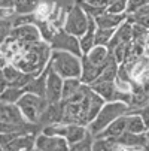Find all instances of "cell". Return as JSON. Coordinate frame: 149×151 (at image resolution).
Returning a JSON list of instances; mask_svg holds the SVG:
<instances>
[{
	"mask_svg": "<svg viewBox=\"0 0 149 151\" xmlns=\"http://www.w3.org/2000/svg\"><path fill=\"white\" fill-rule=\"evenodd\" d=\"M49 66L51 69L58 73L63 79L67 78H81L82 72V60L79 55L67 52V51H51L49 57Z\"/></svg>",
	"mask_w": 149,
	"mask_h": 151,
	"instance_id": "obj_1",
	"label": "cell"
},
{
	"mask_svg": "<svg viewBox=\"0 0 149 151\" xmlns=\"http://www.w3.org/2000/svg\"><path fill=\"white\" fill-rule=\"evenodd\" d=\"M128 111H130V106L124 102H106L100 109V112L96 115V118L88 124L90 133L93 136L98 135L112 121H115L116 118H119L125 114H128Z\"/></svg>",
	"mask_w": 149,
	"mask_h": 151,
	"instance_id": "obj_2",
	"label": "cell"
},
{
	"mask_svg": "<svg viewBox=\"0 0 149 151\" xmlns=\"http://www.w3.org/2000/svg\"><path fill=\"white\" fill-rule=\"evenodd\" d=\"M18 108L23 117L30 121V123H37L42 111L46 108L48 105V100L45 97H40V96H36L33 93H27L24 91V94L19 97V100L16 102Z\"/></svg>",
	"mask_w": 149,
	"mask_h": 151,
	"instance_id": "obj_3",
	"label": "cell"
},
{
	"mask_svg": "<svg viewBox=\"0 0 149 151\" xmlns=\"http://www.w3.org/2000/svg\"><path fill=\"white\" fill-rule=\"evenodd\" d=\"M88 23H90V17L83 12V9L76 3L72 8H69L67 15H66V21H64V29L67 33L81 37L88 29Z\"/></svg>",
	"mask_w": 149,
	"mask_h": 151,
	"instance_id": "obj_4",
	"label": "cell"
},
{
	"mask_svg": "<svg viewBox=\"0 0 149 151\" xmlns=\"http://www.w3.org/2000/svg\"><path fill=\"white\" fill-rule=\"evenodd\" d=\"M51 50H57V51H67L72 54H76L79 57H82V51H81V44H79V37L67 33L64 29H60L55 32L52 40H51Z\"/></svg>",
	"mask_w": 149,
	"mask_h": 151,
	"instance_id": "obj_5",
	"label": "cell"
},
{
	"mask_svg": "<svg viewBox=\"0 0 149 151\" xmlns=\"http://www.w3.org/2000/svg\"><path fill=\"white\" fill-rule=\"evenodd\" d=\"M34 148L39 151H69V142L64 136H51L45 133H37Z\"/></svg>",
	"mask_w": 149,
	"mask_h": 151,
	"instance_id": "obj_6",
	"label": "cell"
},
{
	"mask_svg": "<svg viewBox=\"0 0 149 151\" xmlns=\"http://www.w3.org/2000/svg\"><path fill=\"white\" fill-rule=\"evenodd\" d=\"M9 36L21 44H34V42L42 40L40 32L36 24H21L12 27Z\"/></svg>",
	"mask_w": 149,
	"mask_h": 151,
	"instance_id": "obj_7",
	"label": "cell"
},
{
	"mask_svg": "<svg viewBox=\"0 0 149 151\" xmlns=\"http://www.w3.org/2000/svg\"><path fill=\"white\" fill-rule=\"evenodd\" d=\"M63 79L58 73H55L51 66L48 64V75H46V94L45 99L48 103H57L61 100V93H63Z\"/></svg>",
	"mask_w": 149,
	"mask_h": 151,
	"instance_id": "obj_8",
	"label": "cell"
},
{
	"mask_svg": "<svg viewBox=\"0 0 149 151\" xmlns=\"http://www.w3.org/2000/svg\"><path fill=\"white\" fill-rule=\"evenodd\" d=\"M81 60H82V72H81V78L79 79L85 85H91L93 82H96L100 78V75L103 72V68H104L106 63L104 64H94L85 55H82Z\"/></svg>",
	"mask_w": 149,
	"mask_h": 151,
	"instance_id": "obj_9",
	"label": "cell"
},
{
	"mask_svg": "<svg viewBox=\"0 0 149 151\" xmlns=\"http://www.w3.org/2000/svg\"><path fill=\"white\" fill-rule=\"evenodd\" d=\"M61 120H63V105H61V102L48 103L46 108L42 111V114L37 120V124L40 127H45V126H49V124L61 123Z\"/></svg>",
	"mask_w": 149,
	"mask_h": 151,
	"instance_id": "obj_10",
	"label": "cell"
},
{
	"mask_svg": "<svg viewBox=\"0 0 149 151\" xmlns=\"http://www.w3.org/2000/svg\"><path fill=\"white\" fill-rule=\"evenodd\" d=\"M131 40H133V24L128 23V21H127V18H125L124 23H122L119 27L115 29V33H113L111 42L108 44V50L111 51V50H113L116 45H121V44H122V45H127V44H130Z\"/></svg>",
	"mask_w": 149,
	"mask_h": 151,
	"instance_id": "obj_11",
	"label": "cell"
},
{
	"mask_svg": "<svg viewBox=\"0 0 149 151\" xmlns=\"http://www.w3.org/2000/svg\"><path fill=\"white\" fill-rule=\"evenodd\" d=\"M27 121L16 103H6L0 102V123H9V124H19Z\"/></svg>",
	"mask_w": 149,
	"mask_h": 151,
	"instance_id": "obj_12",
	"label": "cell"
},
{
	"mask_svg": "<svg viewBox=\"0 0 149 151\" xmlns=\"http://www.w3.org/2000/svg\"><path fill=\"white\" fill-rule=\"evenodd\" d=\"M91 90L96 91L100 97H103L104 102H115V96H116V84L115 81H96L91 85Z\"/></svg>",
	"mask_w": 149,
	"mask_h": 151,
	"instance_id": "obj_13",
	"label": "cell"
},
{
	"mask_svg": "<svg viewBox=\"0 0 149 151\" xmlns=\"http://www.w3.org/2000/svg\"><path fill=\"white\" fill-rule=\"evenodd\" d=\"M119 147H124L127 150H143L146 144V133H130L124 132L116 139Z\"/></svg>",
	"mask_w": 149,
	"mask_h": 151,
	"instance_id": "obj_14",
	"label": "cell"
},
{
	"mask_svg": "<svg viewBox=\"0 0 149 151\" xmlns=\"http://www.w3.org/2000/svg\"><path fill=\"white\" fill-rule=\"evenodd\" d=\"M127 115V114H125ZM122 115L119 118H116L115 121H112L108 127L104 129V130H101L98 135H96L94 138H109V139H118L127 129V117Z\"/></svg>",
	"mask_w": 149,
	"mask_h": 151,
	"instance_id": "obj_15",
	"label": "cell"
},
{
	"mask_svg": "<svg viewBox=\"0 0 149 151\" xmlns=\"http://www.w3.org/2000/svg\"><path fill=\"white\" fill-rule=\"evenodd\" d=\"M127 18V14H109V12H103L97 18H94L96 26L98 29H116L119 27Z\"/></svg>",
	"mask_w": 149,
	"mask_h": 151,
	"instance_id": "obj_16",
	"label": "cell"
},
{
	"mask_svg": "<svg viewBox=\"0 0 149 151\" xmlns=\"http://www.w3.org/2000/svg\"><path fill=\"white\" fill-rule=\"evenodd\" d=\"M36 142V135H19L12 142H9L5 147V151H33Z\"/></svg>",
	"mask_w": 149,
	"mask_h": 151,
	"instance_id": "obj_17",
	"label": "cell"
},
{
	"mask_svg": "<svg viewBox=\"0 0 149 151\" xmlns=\"http://www.w3.org/2000/svg\"><path fill=\"white\" fill-rule=\"evenodd\" d=\"M46 75H48V66H46V69L42 72L40 75L33 76V79L24 88V91L33 93L36 96H40V97H45V94H46Z\"/></svg>",
	"mask_w": 149,
	"mask_h": 151,
	"instance_id": "obj_18",
	"label": "cell"
},
{
	"mask_svg": "<svg viewBox=\"0 0 149 151\" xmlns=\"http://www.w3.org/2000/svg\"><path fill=\"white\" fill-rule=\"evenodd\" d=\"M96 30H97V26H96V21L94 18H90V23H88V29L81 37H79V44H81V51H82V55L87 54L94 45H96Z\"/></svg>",
	"mask_w": 149,
	"mask_h": 151,
	"instance_id": "obj_19",
	"label": "cell"
},
{
	"mask_svg": "<svg viewBox=\"0 0 149 151\" xmlns=\"http://www.w3.org/2000/svg\"><path fill=\"white\" fill-rule=\"evenodd\" d=\"M88 132L90 130H88L87 126H82V124H67L64 138L69 142V145H72V144H76L81 139H83L85 136H87Z\"/></svg>",
	"mask_w": 149,
	"mask_h": 151,
	"instance_id": "obj_20",
	"label": "cell"
},
{
	"mask_svg": "<svg viewBox=\"0 0 149 151\" xmlns=\"http://www.w3.org/2000/svg\"><path fill=\"white\" fill-rule=\"evenodd\" d=\"M40 0H14V12L18 15H30L39 8Z\"/></svg>",
	"mask_w": 149,
	"mask_h": 151,
	"instance_id": "obj_21",
	"label": "cell"
},
{
	"mask_svg": "<svg viewBox=\"0 0 149 151\" xmlns=\"http://www.w3.org/2000/svg\"><path fill=\"white\" fill-rule=\"evenodd\" d=\"M85 57L94 64H104L109 58V50H108V47L94 45L87 54H85Z\"/></svg>",
	"mask_w": 149,
	"mask_h": 151,
	"instance_id": "obj_22",
	"label": "cell"
},
{
	"mask_svg": "<svg viewBox=\"0 0 149 151\" xmlns=\"http://www.w3.org/2000/svg\"><path fill=\"white\" fill-rule=\"evenodd\" d=\"M125 117H127V129H125V132H130V133H146V127H145L143 120L140 118L139 114L128 112Z\"/></svg>",
	"mask_w": 149,
	"mask_h": 151,
	"instance_id": "obj_23",
	"label": "cell"
},
{
	"mask_svg": "<svg viewBox=\"0 0 149 151\" xmlns=\"http://www.w3.org/2000/svg\"><path fill=\"white\" fill-rule=\"evenodd\" d=\"M82 87V82L79 78H67L63 81V93H61V100H66L76 94L79 88Z\"/></svg>",
	"mask_w": 149,
	"mask_h": 151,
	"instance_id": "obj_24",
	"label": "cell"
},
{
	"mask_svg": "<svg viewBox=\"0 0 149 151\" xmlns=\"http://www.w3.org/2000/svg\"><path fill=\"white\" fill-rule=\"evenodd\" d=\"M118 148V142L109 138H94L93 142V151H116Z\"/></svg>",
	"mask_w": 149,
	"mask_h": 151,
	"instance_id": "obj_25",
	"label": "cell"
},
{
	"mask_svg": "<svg viewBox=\"0 0 149 151\" xmlns=\"http://www.w3.org/2000/svg\"><path fill=\"white\" fill-rule=\"evenodd\" d=\"M24 94V88L18 87H6L3 91H0V102L6 103H16L19 97Z\"/></svg>",
	"mask_w": 149,
	"mask_h": 151,
	"instance_id": "obj_26",
	"label": "cell"
},
{
	"mask_svg": "<svg viewBox=\"0 0 149 151\" xmlns=\"http://www.w3.org/2000/svg\"><path fill=\"white\" fill-rule=\"evenodd\" d=\"M115 33V29H98L96 30V45H101V47H108V44L111 42L112 36Z\"/></svg>",
	"mask_w": 149,
	"mask_h": 151,
	"instance_id": "obj_27",
	"label": "cell"
},
{
	"mask_svg": "<svg viewBox=\"0 0 149 151\" xmlns=\"http://www.w3.org/2000/svg\"><path fill=\"white\" fill-rule=\"evenodd\" d=\"M93 142H94V136L88 132L83 139L69 145V151H93Z\"/></svg>",
	"mask_w": 149,
	"mask_h": 151,
	"instance_id": "obj_28",
	"label": "cell"
},
{
	"mask_svg": "<svg viewBox=\"0 0 149 151\" xmlns=\"http://www.w3.org/2000/svg\"><path fill=\"white\" fill-rule=\"evenodd\" d=\"M82 9H83V12L87 14L90 18H97L98 15H101L103 12H106V11H103V9H98V8H96V6H93V5H90V3H87V2H76Z\"/></svg>",
	"mask_w": 149,
	"mask_h": 151,
	"instance_id": "obj_29",
	"label": "cell"
},
{
	"mask_svg": "<svg viewBox=\"0 0 149 151\" xmlns=\"http://www.w3.org/2000/svg\"><path fill=\"white\" fill-rule=\"evenodd\" d=\"M125 11H127V0H115L106 9V12L109 14H125Z\"/></svg>",
	"mask_w": 149,
	"mask_h": 151,
	"instance_id": "obj_30",
	"label": "cell"
},
{
	"mask_svg": "<svg viewBox=\"0 0 149 151\" xmlns=\"http://www.w3.org/2000/svg\"><path fill=\"white\" fill-rule=\"evenodd\" d=\"M12 27H14V26L9 23V21H6V19H0V47H2V44L5 42V39L9 36Z\"/></svg>",
	"mask_w": 149,
	"mask_h": 151,
	"instance_id": "obj_31",
	"label": "cell"
},
{
	"mask_svg": "<svg viewBox=\"0 0 149 151\" xmlns=\"http://www.w3.org/2000/svg\"><path fill=\"white\" fill-rule=\"evenodd\" d=\"M128 112H136V114H139L140 118L143 120V124H145V127H146V132H149V105L140 108V109H131V111H128Z\"/></svg>",
	"mask_w": 149,
	"mask_h": 151,
	"instance_id": "obj_32",
	"label": "cell"
},
{
	"mask_svg": "<svg viewBox=\"0 0 149 151\" xmlns=\"http://www.w3.org/2000/svg\"><path fill=\"white\" fill-rule=\"evenodd\" d=\"M79 2H81V0H79ZM85 2L93 5V6H96V8H98V9H103V11H106L109 8V5H111V0H85Z\"/></svg>",
	"mask_w": 149,
	"mask_h": 151,
	"instance_id": "obj_33",
	"label": "cell"
},
{
	"mask_svg": "<svg viewBox=\"0 0 149 151\" xmlns=\"http://www.w3.org/2000/svg\"><path fill=\"white\" fill-rule=\"evenodd\" d=\"M0 9L14 11V0H0Z\"/></svg>",
	"mask_w": 149,
	"mask_h": 151,
	"instance_id": "obj_34",
	"label": "cell"
},
{
	"mask_svg": "<svg viewBox=\"0 0 149 151\" xmlns=\"http://www.w3.org/2000/svg\"><path fill=\"white\" fill-rule=\"evenodd\" d=\"M6 87H8V81H6V78H5L3 69H0V91H3Z\"/></svg>",
	"mask_w": 149,
	"mask_h": 151,
	"instance_id": "obj_35",
	"label": "cell"
},
{
	"mask_svg": "<svg viewBox=\"0 0 149 151\" xmlns=\"http://www.w3.org/2000/svg\"><path fill=\"white\" fill-rule=\"evenodd\" d=\"M140 84H142L143 90H145L146 93H149V75H148V76H146V78H145V79H143V81L140 82Z\"/></svg>",
	"mask_w": 149,
	"mask_h": 151,
	"instance_id": "obj_36",
	"label": "cell"
},
{
	"mask_svg": "<svg viewBox=\"0 0 149 151\" xmlns=\"http://www.w3.org/2000/svg\"><path fill=\"white\" fill-rule=\"evenodd\" d=\"M143 151H149V132H146V144L143 147Z\"/></svg>",
	"mask_w": 149,
	"mask_h": 151,
	"instance_id": "obj_37",
	"label": "cell"
},
{
	"mask_svg": "<svg viewBox=\"0 0 149 151\" xmlns=\"http://www.w3.org/2000/svg\"><path fill=\"white\" fill-rule=\"evenodd\" d=\"M6 63H8V61H6V58H5L2 54H0V69H3V66H5Z\"/></svg>",
	"mask_w": 149,
	"mask_h": 151,
	"instance_id": "obj_38",
	"label": "cell"
},
{
	"mask_svg": "<svg viewBox=\"0 0 149 151\" xmlns=\"http://www.w3.org/2000/svg\"><path fill=\"white\" fill-rule=\"evenodd\" d=\"M116 151H128V150H127V148H124V147H119Z\"/></svg>",
	"mask_w": 149,
	"mask_h": 151,
	"instance_id": "obj_39",
	"label": "cell"
},
{
	"mask_svg": "<svg viewBox=\"0 0 149 151\" xmlns=\"http://www.w3.org/2000/svg\"><path fill=\"white\" fill-rule=\"evenodd\" d=\"M0 151H5V148H3L2 145H0Z\"/></svg>",
	"mask_w": 149,
	"mask_h": 151,
	"instance_id": "obj_40",
	"label": "cell"
},
{
	"mask_svg": "<svg viewBox=\"0 0 149 151\" xmlns=\"http://www.w3.org/2000/svg\"><path fill=\"white\" fill-rule=\"evenodd\" d=\"M33 151H39V150H37V148H34V150H33Z\"/></svg>",
	"mask_w": 149,
	"mask_h": 151,
	"instance_id": "obj_41",
	"label": "cell"
},
{
	"mask_svg": "<svg viewBox=\"0 0 149 151\" xmlns=\"http://www.w3.org/2000/svg\"><path fill=\"white\" fill-rule=\"evenodd\" d=\"M146 3H149V0H146Z\"/></svg>",
	"mask_w": 149,
	"mask_h": 151,
	"instance_id": "obj_42",
	"label": "cell"
}]
</instances>
